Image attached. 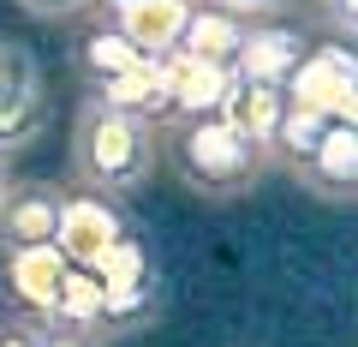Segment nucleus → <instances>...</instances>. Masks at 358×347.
I'll use <instances>...</instances> for the list:
<instances>
[{
    "instance_id": "obj_1",
    "label": "nucleus",
    "mask_w": 358,
    "mask_h": 347,
    "mask_svg": "<svg viewBox=\"0 0 358 347\" xmlns=\"http://www.w3.org/2000/svg\"><path fill=\"white\" fill-rule=\"evenodd\" d=\"M72 174L84 180V192H138L155 174V126L143 114H126V108H102L90 96L72 120Z\"/></svg>"
},
{
    "instance_id": "obj_2",
    "label": "nucleus",
    "mask_w": 358,
    "mask_h": 347,
    "mask_svg": "<svg viewBox=\"0 0 358 347\" xmlns=\"http://www.w3.org/2000/svg\"><path fill=\"white\" fill-rule=\"evenodd\" d=\"M173 168H179V180L192 186V192H203V198H239L268 168V156L245 132H233L221 114H197V120L179 126Z\"/></svg>"
},
{
    "instance_id": "obj_3",
    "label": "nucleus",
    "mask_w": 358,
    "mask_h": 347,
    "mask_svg": "<svg viewBox=\"0 0 358 347\" xmlns=\"http://www.w3.org/2000/svg\"><path fill=\"white\" fill-rule=\"evenodd\" d=\"M126 210L102 192H66L60 198V228H54V252L72 270H96L120 240H126Z\"/></svg>"
},
{
    "instance_id": "obj_4",
    "label": "nucleus",
    "mask_w": 358,
    "mask_h": 347,
    "mask_svg": "<svg viewBox=\"0 0 358 347\" xmlns=\"http://www.w3.org/2000/svg\"><path fill=\"white\" fill-rule=\"evenodd\" d=\"M293 108H317L329 120H352V54L346 48H322L310 60L293 66V78L281 84Z\"/></svg>"
},
{
    "instance_id": "obj_5",
    "label": "nucleus",
    "mask_w": 358,
    "mask_h": 347,
    "mask_svg": "<svg viewBox=\"0 0 358 347\" xmlns=\"http://www.w3.org/2000/svg\"><path fill=\"white\" fill-rule=\"evenodd\" d=\"M60 186L42 180H13L6 204H0V252H30V245H54L60 228Z\"/></svg>"
},
{
    "instance_id": "obj_6",
    "label": "nucleus",
    "mask_w": 358,
    "mask_h": 347,
    "mask_svg": "<svg viewBox=\"0 0 358 347\" xmlns=\"http://www.w3.org/2000/svg\"><path fill=\"white\" fill-rule=\"evenodd\" d=\"M293 180L305 186V192L329 198V204H352V192H358V132L352 126H329L317 150H310L305 162H293Z\"/></svg>"
},
{
    "instance_id": "obj_7",
    "label": "nucleus",
    "mask_w": 358,
    "mask_h": 347,
    "mask_svg": "<svg viewBox=\"0 0 358 347\" xmlns=\"http://www.w3.org/2000/svg\"><path fill=\"white\" fill-rule=\"evenodd\" d=\"M114 30L143 54V60H162L179 48V30L192 18V0H126V6H108Z\"/></svg>"
},
{
    "instance_id": "obj_8",
    "label": "nucleus",
    "mask_w": 358,
    "mask_h": 347,
    "mask_svg": "<svg viewBox=\"0 0 358 347\" xmlns=\"http://www.w3.org/2000/svg\"><path fill=\"white\" fill-rule=\"evenodd\" d=\"M299 60H305V42H299V30L275 25V18H257V25H245V42H239V54H233V78L287 84Z\"/></svg>"
},
{
    "instance_id": "obj_9",
    "label": "nucleus",
    "mask_w": 358,
    "mask_h": 347,
    "mask_svg": "<svg viewBox=\"0 0 358 347\" xmlns=\"http://www.w3.org/2000/svg\"><path fill=\"white\" fill-rule=\"evenodd\" d=\"M66 264L54 245H30V252H6V264H0V275H6V294L24 306V318L30 323H42L54 311V294H60V282H66Z\"/></svg>"
},
{
    "instance_id": "obj_10",
    "label": "nucleus",
    "mask_w": 358,
    "mask_h": 347,
    "mask_svg": "<svg viewBox=\"0 0 358 347\" xmlns=\"http://www.w3.org/2000/svg\"><path fill=\"white\" fill-rule=\"evenodd\" d=\"M162 66H167V96H162L167 114L197 120V114H209V108H221L233 66H215V60H185L179 48H173V54H162Z\"/></svg>"
},
{
    "instance_id": "obj_11",
    "label": "nucleus",
    "mask_w": 358,
    "mask_h": 347,
    "mask_svg": "<svg viewBox=\"0 0 358 347\" xmlns=\"http://www.w3.org/2000/svg\"><path fill=\"white\" fill-rule=\"evenodd\" d=\"M281 114H287V90H281V84L227 78V96H221V120H227L233 132H245V138H251L263 156H268V144H275V126H281Z\"/></svg>"
},
{
    "instance_id": "obj_12",
    "label": "nucleus",
    "mask_w": 358,
    "mask_h": 347,
    "mask_svg": "<svg viewBox=\"0 0 358 347\" xmlns=\"http://www.w3.org/2000/svg\"><path fill=\"white\" fill-rule=\"evenodd\" d=\"M239 42H245V18L215 13V6H192V18H185V30H179V54H185V60L233 66Z\"/></svg>"
},
{
    "instance_id": "obj_13",
    "label": "nucleus",
    "mask_w": 358,
    "mask_h": 347,
    "mask_svg": "<svg viewBox=\"0 0 358 347\" xmlns=\"http://www.w3.org/2000/svg\"><path fill=\"white\" fill-rule=\"evenodd\" d=\"M162 96H167V66H162V60H138L131 72L108 78L102 90H96V102H102V108H126V114H143V120H150L155 108H162Z\"/></svg>"
},
{
    "instance_id": "obj_14",
    "label": "nucleus",
    "mask_w": 358,
    "mask_h": 347,
    "mask_svg": "<svg viewBox=\"0 0 358 347\" xmlns=\"http://www.w3.org/2000/svg\"><path fill=\"white\" fill-rule=\"evenodd\" d=\"M42 126H48V90H42V84L0 90V156H13V150H24V144H36Z\"/></svg>"
},
{
    "instance_id": "obj_15",
    "label": "nucleus",
    "mask_w": 358,
    "mask_h": 347,
    "mask_svg": "<svg viewBox=\"0 0 358 347\" xmlns=\"http://www.w3.org/2000/svg\"><path fill=\"white\" fill-rule=\"evenodd\" d=\"M138 60H143V54L131 48V42L120 36L114 25H108V30H90V36L78 42V66H84V78H90V84H96V90H102L108 78L131 72V66H138Z\"/></svg>"
},
{
    "instance_id": "obj_16",
    "label": "nucleus",
    "mask_w": 358,
    "mask_h": 347,
    "mask_svg": "<svg viewBox=\"0 0 358 347\" xmlns=\"http://www.w3.org/2000/svg\"><path fill=\"white\" fill-rule=\"evenodd\" d=\"M329 126H352V120H329V114H317V108H293V102H287V114H281V126H275L268 156H281L287 168L305 162V156L322 144V132H329Z\"/></svg>"
},
{
    "instance_id": "obj_17",
    "label": "nucleus",
    "mask_w": 358,
    "mask_h": 347,
    "mask_svg": "<svg viewBox=\"0 0 358 347\" xmlns=\"http://www.w3.org/2000/svg\"><path fill=\"white\" fill-rule=\"evenodd\" d=\"M155 318V287H108L102 294V318H96V335H114V329H138V323Z\"/></svg>"
},
{
    "instance_id": "obj_18",
    "label": "nucleus",
    "mask_w": 358,
    "mask_h": 347,
    "mask_svg": "<svg viewBox=\"0 0 358 347\" xmlns=\"http://www.w3.org/2000/svg\"><path fill=\"white\" fill-rule=\"evenodd\" d=\"M96 275H102V287H143L150 282V257H143V245L126 233V240L96 264Z\"/></svg>"
},
{
    "instance_id": "obj_19",
    "label": "nucleus",
    "mask_w": 358,
    "mask_h": 347,
    "mask_svg": "<svg viewBox=\"0 0 358 347\" xmlns=\"http://www.w3.org/2000/svg\"><path fill=\"white\" fill-rule=\"evenodd\" d=\"M24 84H42L36 60H30V48H18V42L0 36V90H24Z\"/></svg>"
},
{
    "instance_id": "obj_20",
    "label": "nucleus",
    "mask_w": 358,
    "mask_h": 347,
    "mask_svg": "<svg viewBox=\"0 0 358 347\" xmlns=\"http://www.w3.org/2000/svg\"><path fill=\"white\" fill-rule=\"evenodd\" d=\"M192 6H197V0H192ZM203 6H215V13H233V18H245V13H251V25H257V18L287 13L293 0H203Z\"/></svg>"
},
{
    "instance_id": "obj_21",
    "label": "nucleus",
    "mask_w": 358,
    "mask_h": 347,
    "mask_svg": "<svg viewBox=\"0 0 358 347\" xmlns=\"http://www.w3.org/2000/svg\"><path fill=\"white\" fill-rule=\"evenodd\" d=\"M0 347H48V329L30 318H13V323H0Z\"/></svg>"
},
{
    "instance_id": "obj_22",
    "label": "nucleus",
    "mask_w": 358,
    "mask_h": 347,
    "mask_svg": "<svg viewBox=\"0 0 358 347\" xmlns=\"http://www.w3.org/2000/svg\"><path fill=\"white\" fill-rule=\"evenodd\" d=\"M18 13H30V18H78L90 6V0H13Z\"/></svg>"
},
{
    "instance_id": "obj_23",
    "label": "nucleus",
    "mask_w": 358,
    "mask_h": 347,
    "mask_svg": "<svg viewBox=\"0 0 358 347\" xmlns=\"http://www.w3.org/2000/svg\"><path fill=\"white\" fill-rule=\"evenodd\" d=\"M352 6H358V0H322V13H329V25H341L346 36H352Z\"/></svg>"
},
{
    "instance_id": "obj_24",
    "label": "nucleus",
    "mask_w": 358,
    "mask_h": 347,
    "mask_svg": "<svg viewBox=\"0 0 358 347\" xmlns=\"http://www.w3.org/2000/svg\"><path fill=\"white\" fill-rule=\"evenodd\" d=\"M6 192H13V162L0 156V204H6Z\"/></svg>"
},
{
    "instance_id": "obj_25",
    "label": "nucleus",
    "mask_w": 358,
    "mask_h": 347,
    "mask_svg": "<svg viewBox=\"0 0 358 347\" xmlns=\"http://www.w3.org/2000/svg\"><path fill=\"white\" fill-rule=\"evenodd\" d=\"M108 6H126V0H108Z\"/></svg>"
}]
</instances>
